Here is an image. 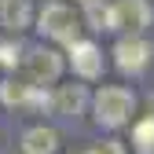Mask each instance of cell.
Masks as SVG:
<instances>
[{
    "mask_svg": "<svg viewBox=\"0 0 154 154\" xmlns=\"http://www.w3.org/2000/svg\"><path fill=\"white\" fill-rule=\"evenodd\" d=\"M0 26H8L11 33L33 26V4L29 0H8V4L0 8Z\"/></svg>",
    "mask_w": 154,
    "mask_h": 154,
    "instance_id": "9",
    "label": "cell"
},
{
    "mask_svg": "<svg viewBox=\"0 0 154 154\" xmlns=\"http://www.w3.org/2000/svg\"><path fill=\"white\" fill-rule=\"evenodd\" d=\"M66 55H70V70L81 77V81H95V77H103V51L95 48L92 41H73Z\"/></svg>",
    "mask_w": 154,
    "mask_h": 154,
    "instance_id": "5",
    "label": "cell"
},
{
    "mask_svg": "<svg viewBox=\"0 0 154 154\" xmlns=\"http://www.w3.org/2000/svg\"><path fill=\"white\" fill-rule=\"evenodd\" d=\"M88 154H125V147H121L118 140H103V143H95Z\"/></svg>",
    "mask_w": 154,
    "mask_h": 154,
    "instance_id": "13",
    "label": "cell"
},
{
    "mask_svg": "<svg viewBox=\"0 0 154 154\" xmlns=\"http://www.w3.org/2000/svg\"><path fill=\"white\" fill-rule=\"evenodd\" d=\"M37 29H41V37H48L55 44H66V48L73 41H81V18L66 4H44L41 15H37Z\"/></svg>",
    "mask_w": 154,
    "mask_h": 154,
    "instance_id": "2",
    "label": "cell"
},
{
    "mask_svg": "<svg viewBox=\"0 0 154 154\" xmlns=\"http://www.w3.org/2000/svg\"><path fill=\"white\" fill-rule=\"evenodd\" d=\"M110 11H114V29L143 33L150 26V4L147 0H118V4H110Z\"/></svg>",
    "mask_w": 154,
    "mask_h": 154,
    "instance_id": "6",
    "label": "cell"
},
{
    "mask_svg": "<svg viewBox=\"0 0 154 154\" xmlns=\"http://www.w3.org/2000/svg\"><path fill=\"white\" fill-rule=\"evenodd\" d=\"M59 150V132L48 125H37L22 132V154H55Z\"/></svg>",
    "mask_w": 154,
    "mask_h": 154,
    "instance_id": "8",
    "label": "cell"
},
{
    "mask_svg": "<svg viewBox=\"0 0 154 154\" xmlns=\"http://www.w3.org/2000/svg\"><path fill=\"white\" fill-rule=\"evenodd\" d=\"M22 44H18V41H0V66H4V70H18V66H22Z\"/></svg>",
    "mask_w": 154,
    "mask_h": 154,
    "instance_id": "12",
    "label": "cell"
},
{
    "mask_svg": "<svg viewBox=\"0 0 154 154\" xmlns=\"http://www.w3.org/2000/svg\"><path fill=\"white\" fill-rule=\"evenodd\" d=\"M81 22L95 33H103V29H114V11L110 4H99V0H85V18Z\"/></svg>",
    "mask_w": 154,
    "mask_h": 154,
    "instance_id": "10",
    "label": "cell"
},
{
    "mask_svg": "<svg viewBox=\"0 0 154 154\" xmlns=\"http://www.w3.org/2000/svg\"><path fill=\"white\" fill-rule=\"evenodd\" d=\"M88 106V92L85 85H59L51 95V110L55 114H63V118H73V114H85Z\"/></svg>",
    "mask_w": 154,
    "mask_h": 154,
    "instance_id": "7",
    "label": "cell"
},
{
    "mask_svg": "<svg viewBox=\"0 0 154 154\" xmlns=\"http://www.w3.org/2000/svg\"><path fill=\"white\" fill-rule=\"evenodd\" d=\"M81 4H85V0H81Z\"/></svg>",
    "mask_w": 154,
    "mask_h": 154,
    "instance_id": "15",
    "label": "cell"
},
{
    "mask_svg": "<svg viewBox=\"0 0 154 154\" xmlns=\"http://www.w3.org/2000/svg\"><path fill=\"white\" fill-rule=\"evenodd\" d=\"M147 63H150V44L143 41V37H121L118 44H114V66H118L121 73H128V77H136V73H143L147 70Z\"/></svg>",
    "mask_w": 154,
    "mask_h": 154,
    "instance_id": "4",
    "label": "cell"
},
{
    "mask_svg": "<svg viewBox=\"0 0 154 154\" xmlns=\"http://www.w3.org/2000/svg\"><path fill=\"white\" fill-rule=\"evenodd\" d=\"M132 147H136V154H154V114L132 125Z\"/></svg>",
    "mask_w": 154,
    "mask_h": 154,
    "instance_id": "11",
    "label": "cell"
},
{
    "mask_svg": "<svg viewBox=\"0 0 154 154\" xmlns=\"http://www.w3.org/2000/svg\"><path fill=\"white\" fill-rule=\"evenodd\" d=\"M92 110H95V125L99 128H125L136 110V95L121 85H103L92 95Z\"/></svg>",
    "mask_w": 154,
    "mask_h": 154,
    "instance_id": "1",
    "label": "cell"
},
{
    "mask_svg": "<svg viewBox=\"0 0 154 154\" xmlns=\"http://www.w3.org/2000/svg\"><path fill=\"white\" fill-rule=\"evenodd\" d=\"M4 4H8V0H0V8H4Z\"/></svg>",
    "mask_w": 154,
    "mask_h": 154,
    "instance_id": "14",
    "label": "cell"
},
{
    "mask_svg": "<svg viewBox=\"0 0 154 154\" xmlns=\"http://www.w3.org/2000/svg\"><path fill=\"white\" fill-rule=\"evenodd\" d=\"M22 70H26V81L37 85V88H44V85H55L63 77V55L41 44V48H33L29 55H22Z\"/></svg>",
    "mask_w": 154,
    "mask_h": 154,
    "instance_id": "3",
    "label": "cell"
}]
</instances>
